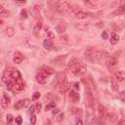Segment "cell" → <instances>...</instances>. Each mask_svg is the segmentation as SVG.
I'll list each match as a JSON object with an SVG mask.
<instances>
[{"instance_id":"obj_1","label":"cell","mask_w":125,"mask_h":125,"mask_svg":"<svg viewBox=\"0 0 125 125\" xmlns=\"http://www.w3.org/2000/svg\"><path fill=\"white\" fill-rule=\"evenodd\" d=\"M57 9L61 14H65V15H75V12L73 11V8L66 1L59 3Z\"/></svg>"},{"instance_id":"obj_2","label":"cell","mask_w":125,"mask_h":125,"mask_svg":"<svg viewBox=\"0 0 125 125\" xmlns=\"http://www.w3.org/2000/svg\"><path fill=\"white\" fill-rule=\"evenodd\" d=\"M110 56L107 51H104V50H99V51H96L95 54V60L99 62V64H103V65H107L108 61L109 60Z\"/></svg>"},{"instance_id":"obj_3","label":"cell","mask_w":125,"mask_h":125,"mask_svg":"<svg viewBox=\"0 0 125 125\" xmlns=\"http://www.w3.org/2000/svg\"><path fill=\"white\" fill-rule=\"evenodd\" d=\"M85 90H86V102H87V106L89 108H92L94 105V97H93V93L92 90L90 89L89 86H85Z\"/></svg>"},{"instance_id":"obj_4","label":"cell","mask_w":125,"mask_h":125,"mask_svg":"<svg viewBox=\"0 0 125 125\" xmlns=\"http://www.w3.org/2000/svg\"><path fill=\"white\" fill-rule=\"evenodd\" d=\"M95 54H96V51L94 50V48L92 47H89V48H87L85 50V52H84V57L86 59V61H88V62H93L94 58H95Z\"/></svg>"},{"instance_id":"obj_5","label":"cell","mask_w":125,"mask_h":125,"mask_svg":"<svg viewBox=\"0 0 125 125\" xmlns=\"http://www.w3.org/2000/svg\"><path fill=\"white\" fill-rule=\"evenodd\" d=\"M71 72L73 75H75V76H81L86 72V67H84L82 65H78L71 69Z\"/></svg>"},{"instance_id":"obj_6","label":"cell","mask_w":125,"mask_h":125,"mask_svg":"<svg viewBox=\"0 0 125 125\" xmlns=\"http://www.w3.org/2000/svg\"><path fill=\"white\" fill-rule=\"evenodd\" d=\"M30 104V100L29 99H23V100H20L19 102H17V104L14 106L15 109L16 110H19V109H22L23 108H28Z\"/></svg>"},{"instance_id":"obj_7","label":"cell","mask_w":125,"mask_h":125,"mask_svg":"<svg viewBox=\"0 0 125 125\" xmlns=\"http://www.w3.org/2000/svg\"><path fill=\"white\" fill-rule=\"evenodd\" d=\"M59 84H60V90H61L62 93H67V92L69 91L70 85H69V83H68V81L67 78L64 81H62L61 83H59Z\"/></svg>"},{"instance_id":"obj_8","label":"cell","mask_w":125,"mask_h":125,"mask_svg":"<svg viewBox=\"0 0 125 125\" xmlns=\"http://www.w3.org/2000/svg\"><path fill=\"white\" fill-rule=\"evenodd\" d=\"M79 99H80V96L78 93H76L74 90H71L69 92V100H70V102L71 103H77L79 101Z\"/></svg>"},{"instance_id":"obj_9","label":"cell","mask_w":125,"mask_h":125,"mask_svg":"<svg viewBox=\"0 0 125 125\" xmlns=\"http://www.w3.org/2000/svg\"><path fill=\"white\" fill-rule=\"evenodd\" d=\"M114 77L119 82L125 81V71H123V70H117V71H115L114 72Z\"/></svg>"},{"instance_id":"obj_10","label":"cell","mask_w":125,"mask_h":125,"mask_svg":"<svg viewBox=\"0 0 125 125\" xmlns=\"http://www.w3.org/2000/svg\"><path fill=\"white\" fill-rule=\"evenodd\" d=\"M78 65H80V64H79V59H77L76 57H73V58L70 60V62H68V68H67V70H68L69 68L72 69L73 68H75V67L78 66Z\"/></svg>"},{"instance_id":"obj_11","label":"cell","mask_w":125,"mask_h":125,"mask_svg":"<svg viewBox=\"0 0 125 125\" xmlns=\"http://www.w3.org/2000/svg\"><path fill=\"white\" fill-rule=\"evenodd\" d=\"M30 13H31V16L34 19H37L40 15V7L38 5L33 6L32 8H30Z\"/></svg>"},{"instance_id":"obj_12","label":"cell","mask_w":125,"mask_h":125,"mask_svg":"<svg viewBox=\"0 0 125 125\" xmlns=\"http://www.w3.org/2000/svg\"><path fill=\"white\" fill-rule=\"evenodd\" d=\"M9 104H10V98L6 94H3L2 97H1V107H2V108L6 109Z\"/></svg>"},{"instance_id":"obj_13","label":"cell","mask_w":125,"mask_h":125,"mask_svg":"<svg viewBox=\"0 0 125 125\" xmlns=\"http://www.w3.org/2000/svg\"><path fill=\"white\" fill-rule=\"evenodd\" d=\"M36 81L38 82L39 84L44 85V84H46V82H47V76L40 71V72H39V73L36 75Z\"/></svg>"},{"instance_id":"obj_14","label":"cell","mask_w":125,"mask_h":125,"mask_svg":"<svg viewBox=\"0 0 125 125\" xmlns=\"http://www.w3.org/2000/svg\"><path fill=\"white\" fill-rule=\"evenodd\" d=\"M11 73H12V70H5L4 71V73L2 74V81L4 82V83H9L10 81H11V77H12V75H11Z\"/></svg>"},{"instance_id":"obj_15","label":"cell","mask_w":125,"mask_h":125,"mask_svg":"<svg viewBox=\"0 0 125 125\" xmlns=\"http://www.w3.org/2000/svg\"><path fill=\"white\" fill-rule=\"evenodd\" d=\"M40 71H41L43 74H45L46 76L51 75V74H53V73L55 72V70H54L52 68L47 67V66H44V67H42V68H41V69H40Z\"/></svg>"},{"instance_id":"obj_16","label":"cell","mask_w":125,"mask_h":125,"mask_svg":"<svg viewBox=\"0 0 125 125\" xmlns=\"http://www.w3.org/2000/svg\"><path fill=\"white\" fill-rule=\"evenodd\" d=\"M107 66L108 67V68H114L117 66V60L115 57H110L109 60L107 62Z\"/></svg>"},{"instance_id":"obj_17","label":"cell","mask_w":125,"mask_h":125,"mask_svg":"<svg viewBox=\"0 0 125 125\" xmlns=\"http://www.w3.org/2000/svg\"><path fill=\"white\" fill-rule=\"evenodd\" d=\"M43 47H44L45 49H47V50H51V49H53V47H54V43H53V41H52L51 39L47 38V39H45V40L43 41Z\"/></svg>"},{"instance_id":"obj_18","label":"cell","mask_w":125,"mask_h":125,"mask_svg":"<svg viewBox=\"0 0 125 125\" xmlns=\"http://www.w3.org/2000/svg\"><path fill=\"white\" fill-rule=\"evenodd\" d=\"M125 13V2H122L121 5L112 13V15H121Z\"/></svg>"},{"instance_id":"obj_19","label":"cell","mask_w":125,"mask_h":125,"mask_svg":"<svg viewBox=\"0 0 125 125\" xmlns=\"http://www.w3.org/2000/svg\"><path fill=\"white\" fill-rule=\"evenodd\" d=\"M74 17L78 20H83V19H86L87 17H88V13L83 12V11H77L75 13V15H74Z\"/></svg>"},{"instance_id":"obj_20","label":"cell","mask_w":125,"mask_h":125,"mask_svg":"<svg viewBox=\"0 0 125 125\" xmlns=\"http://www.w3.org/2000/svg\"><path fill=\"white\" fill-rule=\"evenodd\" d=\"M23 57L20 52H16L14 54L13 61H14V62H16V64H21V62H23Z\"/></svg>"},{"instance_id":"obj_21","label":"cell","mask_w":125,"mask_h":125,"mask_svg":"<svg viewBox=\"0 0 125 125\" xmlns=\"http://www.w3.org/2000/svg\"><path fill=\"white\" fill-rule=\"evenodd\" d=\"M110 86H111L112 91L117 92V90H118V84H117V80L115 79V77H111L110 78Z\"/></svg>"},{"instance_id":"obj_22","label":"cell","mask_w":125,"mask_h":125,"mask_svg":"<svg viewBox=\"0 0 125 125\" xmlns=\"http://www.w3.org/2000/svg\"><path fill=\"white\" fill-rule=\"evenodd\" d=\"M41 28H42V23H41V22H37V23H35L34 28H33V33H34L35 35H37V34L40 32Z\"/></svg>"},{"instance_id":"obj_23","label":"cell","mask_w":125,"mask_h":125,"mask_svg":"<svg viewBox=\"0 0 125 125\" xmlns=\"http://www.w3.org/2000/svg\"><path fill=\"white\" fill-rule=\"evenodd\" d=\"M75 28H77L80 31H86L89 28V24H87V23H78V24H75Z\"/></svg>"},{"instance_id":"obj_24","label":"cell","mask_w":125,"mask_h":125,"mask_svg":"<svg viewBox=\"0 0 125 125\" xmlns=\"http://www.w3.org/2000/svg\"><path fill=\"white\" fill-rule=\"evenodd\" d=\"M55 29H56V31L59 34H62V33H64L66 31V26H65L64 23H59L58 26H56Z\"/></svg>"},{"instance_id":"obj_25","label":"cell","mask_w":125,"mask_h":125,"mask_svg":"<svg viewBox=\"0 0 125 125\" xmlns=\"http://www.w3.org/2000/svg\"><path fill=\"white\" fill-rule=\"evenodd\" d=\"M99 114H100V116H101V117H104V116H107V115H108L106 108H105L103 105H101V104L99 105Z\"/></svg>"},{"instance_id":"obj_26","label":"cell","mask_w":125,"mask_h":125,"mask_svg":"<svg viewBox=\"0 0 125 125\" xmlns=\"http://www.w3.org/2000/svg\"><path fill=\"white\" fill-rule=\"evenodd\" d=\"M110 43L112 44V45H114V44H116L117 42H118V40H119V36L116 34V33H112L111 34V37H110Z\"/></svg>"},{"instance_id":"obj_27","label":"cell","mask_w":125,"mask_h":125,"mask_svg":"<svg viewBox=\"0 0 125 125\" xmlns=\"http://www.w3.org/2000/svg\"><path fill=\"white\" fill-rule=\"evenodd\" d=\"M15 33H16V29L14 28L9 27L6 28V34L8 35V37H13L15 35Z\"/></svg>"},{"instance_id":"obj_28","label":"cell","mask_w":125,"mask_h":125,"mask_svg":"<svg viewBox=\"0 0 125 125\" xmlns=\"http://www.w3.org/2000/svg\"><path fill=\"white\" fill-rule=\"evenodd\" d=\"M56 108V104L54 103V102H52V103H50V104H48L46 107H45V110L47 111V110H51V109H54Z\"/></svg>"},{"instance_id":"obj_29","label":"cell","mask_w":125,"mask_h":125,"mask_svg":"<svg viewBox=\"0 0 125 125\" xmlns=\"http://www.w3.org/2000/svg\"><path fill=\"white\" fill-rule=\"evenodd\" d=\"M66 79V75L65 74H62V73H59L58 75H57V80L59 83H61L62 81H64Z\"/></svg>"},{"instance_id":"obj_30","label":"cell","mask_w":125,"mask_h":125,"mask_svg":"<svg viewBox=\"0 0 125 125\" xmlns=\"http://www.w3.org/2000/svg\"><path fill=\"white\" fill-rule=\"evenodd\" d=\"M60 41L62 42V43H68V41H69L68 36V35H62V36H61Z\"/></svg>"},{"instance_id":"obj_31","label":"cell","mask_w":125,"mask_h":125,"mask_svg":"<svg viewBox=\"0 0 125 125\" xmlns=\"http://www.w3.org/2000/svg\"><path fill=\"white\" fill-rule=\"evenodd\" d=\"M85 5L88 7V8H90V9H96V8H97V6H96L94 3L90 2V1H85Z\"/></svg>"},{"instance_id":"obj_32","label":"cell","mask_w":125,"mask_h":125,"mask_svg":"<svg viewBox=\"0 0 125 125\" xmlns=\"http://www.w3.org/2000/svg\"><path fill=\"white\" fill-rule=\"evenodd\" d=\"M9 15H10V13H9L7 10H2V11H0V16H1V17L6 18V17H9Z\"/></svg>"},{"instance_id":"obj_33","label":"cell","mask_w":125,"mask_h":125,"mask_svg":"<svg viewBox=\"0 0 125 125\" xmlns=\"http://www.w3.org/2000/svg\"><path fill=\"white\" fill-rule=\"evenodd\" d=\"M40 96H41L40 92H34L33 96H32V100H33V101H36V100H38L40 98Z\"/></svg>"},{"instance_id":"obj_34","label":"cell","mask_w":125,"mask_h":125,"mask_svg":"<svg viewBox=\"0 0 125 125\" xmlns=\"http://www.w3.org/2000/svg\"><path fill=\"white\" fill-rule=\"evenodd\" d=\"M118 98H119V100H121L123 103H125V91L120 92L119 95H118Z\"/></svg>"},{"instance_id":"obj_35","label":"cell","mask_w":125,"mask_h":125,"mask_svg":"<svg viewBox=\"0 0 125 125\" xmlns=\"http://www.w3.org/2000/svg\"><path fill=\"white\" fill-rule=\"evenodd\" d=\"M21 17L23 18V19H27V18H28V12H27L26 9H23V10L21 11Z\"/></svg>"},{"instance_id":"obj_36","label":"cell","mask_w":125,"mask_h":125,"mask_svg":"<svg viewBox=\"0 0 125 125\" xmlns=\"http://www.w3.org/2000/svg\"><path fill=\"white\" fill-rule=\"evenodd\" d=\"M40 110H41V104L40 103H37L35 105V111L36 112H40Z\"/></svg>"},{"instance_id":"obj_37","label":"cell","mask_w":125,"mask_h":125,"mask_svg":"<svg viewBox=\"0 0 125 125\" xmlns=\"http://www.w3.org/2000/svg\"><path fill=\"white\" fill-rule=\"evenodd\" d=\"M6 120H7V123H8V124H10V123L12 122V120H13V115L9 114L7 115V118H6Z\"/></svg>"},{"instance_id":"obj_38","label":"cell","mask_w":125,"mask_h":125,"mask_svg":"<svg viewBox=\"0 0 125 125\" xmlns=\"http://www.w3.org/2000/svg\"><path fill=\"white\" fill-rule=\"evenodd\" d=\"M22 122H23L22 117H21L20 115L17 116V117H16V123H17V125H22Z\"/></svg>"},{"instance_id":"obj_39","label":"cell","mask_w":125,"mask_h":125,"mask_svg":"<svg viewBox=\"0 0 125 125\" xmlns=\"http://www.w3.org/2000/svg\"><path fill=\"white\" fill-rule=\"evenodd\" d=\"M30 122H31L32 125L36 123V116L34 114H31V116H30Z\"/></svg>"},{"instance_id":"obj_40","label":"cell","mask_w":125,"mask_h":125,"mask_svg":"<svg viewBox=\"0 0 125 125\" xmlns=\"http://www.w3.org/2000/svg\"><path fill=\"white\" fill-rule=\"evenodd\" d=\"M102 38H103V39H108V31H103V33H102Z\"/></svg>"},{"instance_id":"obj_41","label":"cell","mask_w":125,"mask_h":125,"mask_svg":"<svg viewBox=\"0 0 125 125\" xmlns=\"http://www.w3.org/2000/svg\"><path fill=\"white\" fill-rule=\"evenodd\" d=\"M62 119H64V114H61L58 116L57 120H58V121H61V120H62Z\"/></svg>"},{"instance_id":"obj_42","label":"cell","mask_w":125,"mask_h":125,"mask_svg":"<svg viewBox=\"0 0 125 125\" xmlns=\"http://www.w3.org/2000/svg\"><path fill=\"white\" fill-rule=\"evenodd\" d=\"M58 112H60V109L59 108H54V110H53V114H58Z\"/></svg>"},{"instance_id":"obj_43","label":"cell","mask_w":125,"mask_h":125,"mask_svg":"<svg viewBox=\"0 0 125 125\" xmlns=\"http://www.w3.org/2000/svg\"><path fill=\"white\" fill-rule=\"evenodd\" d=\"M76 125H83V123H82V121H81L80 119H78V120L76 121Z\"/></svg>"},{"instance_id":"obj_44","label":"cell","mask_w":125,"mask_h":125,"mask_svg":"<svg viewBox=\"0 0 125 125\" xmlns=\"http://www.w3.org/2000/svg\"><path fill=\"white\" fill-rule=\"evenodd\" d=\"M74 88H75V89H79V84H78V83L74 84Z\"/></svg>"},{"instance_id":"obj_45","label":"cell","mask_w":125,"mask_h":125,"mask_svg":"<svg viewBox=\"0 0 125 125\" xmlns=\"http://www.w3.org/2000/svg\"><path fill=\"white\" fill-rule=\"evenodd\" d=\"M17 3L18 4H24V3H26V1H18Z\"/></svg>"}]
</instances>
